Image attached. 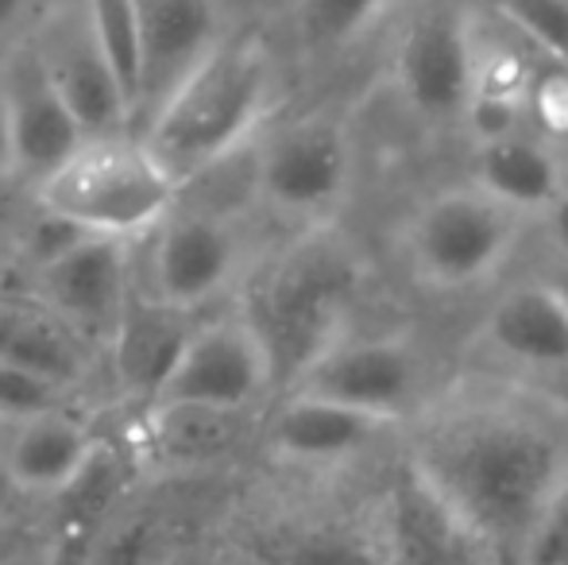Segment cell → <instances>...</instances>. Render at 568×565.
Instances as JSON below:
<instances>
[{
  "label": "cell",
  "instance_id": "7402d4cb",
  "mask_svg": "<svg viewBox=\"0 0 568 565\" xmlns=\"http://www.w3.org/2000/svg\"><path fill=\"white\" fill-rule=\"evenodd\" d=\"M98 349L36 294H0V364L74 395L93 376Z\"/></svg>",
  "mask_w": 568,
  "mask_h": 565
},
{
  "label": "cell",
  "instance_id": "ba28073f",
  "mask_svg": "<svg viewBox=\"0 0 568 565\" xmlns=\"http://www.w3.org/2000/svg\"><path fill=\"white\" fill-rule=\"evenodd\" d=\"M286 392H306L341 403L367 418L403 430L429 403L426 353L406 333H356L341 337L306 376Z\"/></svg>",
  "mask_w": 568,
  "mask_h": 565
},
{
  "label": "cell",
  "instance_id": "83f0119b",
  "mask_svg": "<svg viewBox=\"0 0 568 565\" xmlns=\"http://www.w3.org/2000/svg\"><path fill=\"white\" fill-rule=\"evenodd\" d=\"M59 403H67V392L12 369V364H0V423L4 426L20 423L28 415H39V411H51Z\"/></svg>",
  "mask_w": 568,
  "mask_h": 565
},
{
  "label": "cell",
  "instance_id": "4316f807",
  "mask_svg": "<svg viewBox=\"0 0 568 565\" xmlns=\"http://www.w3.org/2000/svg\"><path fill=\"white\" fill-rule=\"evenodd\" d=\"M491 12L541 62L568 70V0H491Z\"/></svg>",
  "mask_w": 568,
  "mask_h": 565
},
{
  "label": "cell",
  "instance_id": "603a6c76",
  "mask_svg": "<svg viewBox=\"0 0 568 565\" xmlns=\"http://www.w3.org/2000/svg\"><path fill=\"white\" fill-rule=\"evenodd\" d=\"M395 0H291V28L310 59H329L356 47Z\"/></svg>",
  "mask_w": 568,
  "mask_h": 565
},
{
  "label": "cell",
  "instance_id": "d590c367",
  "mask_svg": "<svg viewBox=\"0 0 568 565\" xmlns=\"http://www.w3.org/2000/svg\"><path fill=\"white\" fill-rule=\"evenodd\" d=\"M163 565H213V558H210V554H202V551H194V546H182V551L174 546V554Z\"/></svg>",
  "mask_w": 568,
  "mask_h": 565
},
{
  "label": "cell",
  "instance_id": "f546056e",
  "mask_svg": "<svg viewBox=\"0 0 568 565\" xmlns=\"http://www.w3.org/2000/svg\"><path fill=\"white\" fill-rule=\"evenodd\" d=\"M28 205H31V190L16 174H0V233L12 236Z\"/></svg>",
  "mask_w": 568,
  "mask_h": 565
},
{
  "label": "cell",
  "instance_id": "3957f363",
  "mask_svg": "<svg viewBox=\"0 0 568 565\" xmlns=\"http://www.w3.org/2000/svg\"><path fill=\"white\" fill-rule=\"evenodd\" d=\"M364 286V256L337 225L302 229L255 272L240 310L271 349L278 392L298 384L341 337H348Z\"/></svg>",
  "mask_w": 568,
  "mask_h": 565
},
{
  "label": "cell",
  "instance_id": "e0dca14e",
  "mask_svg": "<svg viewBox=\"0 0 568 565\" xmlns=\"http://www.w3.org/2000/svg\"><path fill=\"white\" fill-rule=\"evenodd\" d=\"M135 12L143 31V78L132 129L140 132L182 78L217 47L225 23L217 0H135Z\"/></svg>",
  "mask_w": 568,
  "mask_h": 565
},
{
  "label": "cell",
  "instance_id": "1f68e13d",
  "mask_svg": "<svg viewBox=\"0 0 568 565\" xmlns=\"http://www.w3.org/2000/svg\"><path fill=\"white\" fill-rule=\"evenodd\" d=\"M36 12H39V0H0V47L20 39Z\"/></svg>",
  "mask_w": 568,
  "mask_h": 565
},
{
  "label": "cell",
  "instance_id": "7a4b0ae2",
  "mask_svg": "<svg viewBox=\"0 0 568 565\" xmlns=\"http://www.w3.org/2000/svg\"><path fill=\"white\" fill-rule=\"evenodd\" d=\"M278 67L271 47L252 31H225L179 90L140 129L159 163L186 186L240 155L275 121Z\"/></svg>",
  "mask_w": 568,
  "mask_h": 565
},
{
  "label": "cell",
  "instance_id": "5bb4252c",
  "mask_svg": "<svg viewBox=\"0 0 568 565\" xmlns=\"http://www.w3.org/2000/svg\"><path fill=\"white\" fill-rule=\"evenodd\" d=\"M375 531L387 565H499L476 531L406 461H398L379 492Z\"/></svg>",
  "mask_w": 568,
  "mask_h": 565
},
{
  "label": "cell",
  "instance_id": "8fae6325",
  "mask_svg": "<svg viewBox=\"0 0 568 565\" xmlns=\"http://www.w3.org/2000/svg\"><path fill=\"white\" fill-rule=\"evenodd\" d=\"M135 244L140 241L93 233L82 236L74 249L28 275V294L51 306L70 330H78L105 356L128 314V302L140 286Z\"/></svg>",
  "mask_w": 568,
  "mask_h": 565
},
{
  "label": "cell",
  "instance_id": "e575fe53",
  "mask_svg": "<svg viewBox=\"0 0 568 565\" xmlns=\"http://www.w3.org/2000/svg\"><path fill=\"white\" fill-rule=\"evenodd\" d=\"M20 275H23V264H20V256H16L12 236L0 233V294H8V286L20 280Z\"/></svg>",
  "mask_w": 568,
  "mask_h": 565
},
{
  "label": "cell",
  "instance_id": "9a60e30c",
  "mask_svg": "<svg viewBox=\"0 0 568 565\" xmlns=\"http://www.w3.org/2000/svg\"><path fill=\"white\" fill-rule=\"evenodd\" d=\"M263 437L260 411L205 407V403H151L143 407L135 453L163 476H210Z\"/></svg>",
  "mask_w": 568,
  "mask_h": 565
},
{
  "label": "cell",
  "instance_id": "d6a6232c",
  "mask_svg": "<svg viewBox=\"0 0 568 565\" xmlns=\"http://www.w3.org/2000/svg\"><path fill=\"white\" fill-rule=\"evenodd\" d=\"M23 500H31L28 492L20 488V484L12 481V473H8L4 457H0V527H8V523L20 515V504Z\"/></svg>",
  "mask_w": 568,
  "mask_h": 565
},
{
  "label": "cell",
  "instance_id": "277c9868",
  "mask_svg": "<svg viewBox=\"0 0 568 565\" xmlns=\"http://www.w3.org/2000/svg\"><path fill=\"white\" fill-rule=\"evenodd\" d=\"M31 194L93 236L143 241L179 205L182 182L140 132L90 137Z\"/></svg>",
  "mask_w": 568,
  "mask_h": 565
},
{
  "label": "cell",
  "instance_id": "52a82bcc",
  "mask_svg": "<svg viewBox=\"0 0 568 565\" xmlns=\"http://www.w3.org/2000/svg\"><path fill=\"white\" fill-rule=\"evenodd\" d=\"M143 291L179 310H202L229 294L247 272V236L240 213L179 198L166 221L143 236Z\"/></svg>",
  "mask_w": 568,
  "mask_h": 565
},
{
  "label": "cell",
  "instance_id": "cb8c5ba5",
  "mask_svg": "<svg viewBox=\"0 0 568 565\" xmlns=\"http://www.w3.org/2000/svg\"><path fill=\"white\" fill-rule=\"evenodd\" d=\"M278 565H387V554H383L375 519L367 527L325 519L294 531Z\"/></svg>",
  "mask_w": 568,
  "mask_h": 565
},
{
  "label": "cell",
  "instance_id": "7c38bea8",
  "mask_svg": "<svg viewBox=\"0 0 568 565\" xmlns=\"http://www.w3.org/2000/svg\"><path fill=\"white\" fill-rule=\"evenodd\" d=\"M278 392L271 349L244 310L197 322L155 403H205V407L263 411Z\"/></svg>",
  "mask_w": 568,
  "mask_h": 565
},
{
  "label": "cell",
  "instance_id": "6da1fadb",
  "mask_svg": "<svg viewBox=\"0 0 568 565\" xmlns=\"http://www.w3.org/2000/svg\"><path fill=\"white\" fill-rule=\"evenodd\" d=\"M403 461L499 565H534L568 504V403L515 376H464L403 426Z\"/></svg>",
  "mask_w": 568,
  "mask_h": 565
},
{
  "label": "cell",
  "instance_id": "4dcf8cb0",
  "mask_svg": "<svg viewBox=\"0 0 568 565\" xmlns=\"http://www.w3.org/2000/svg\"><path fill=\"white\" fill-rule=\"evenodd\" d=\"M538 229H541V236H546L549 249H554L557 264L568 268V190L554 202V210L538 221Z\"/></svg>",
  "mask_w": 568,
  "mask_h": 565
},
{
  "label": "cell",
  "instance_id": "4fadbf2b",
  "mask_svg": "<svg viewBox=\"0 0 568 565\" xmlns=\"http://www.w3.org/2000/svg\"><path fill=\"white\" fill-rule=\"evenodd\" d=\"M0 82H4L8 117H12L16 179L28 190H36L90 137L59 93V85L51 82L47 67L39 62L28 31L8 47H0Z\"/></svg>",
  "mask_w": 568,
  "mask_h": 565
},
{
  "label": "cell",
  "instance_id": "f1b7e54d",
  "mask_svg": "<svg viewBox=\"0 0 568 565\" xmlns=\"http://www.w3.org/2000/svg\"><path fill=\"white\" fill-rule=\"evenodd\" d=\"M530 124L549 140H568V70L541 62L530 93Z\"/></svg>",
  "mask_w": 568,
  "mask_h": 565
},
{
  "label": "cell",
  "instance_id": "d4e9b609",
  "mask_svg": "<svg viewBox=\"0 0 568 565\" xmlns=\"http://www.w3.org/2000/svg\"><path fill=\"white\" fill-rule=\"evenodd\" d=\"M90 20L98 28V39L113 62L120 85L132 101V124H135V101H140V78H143V31L135 0H85Z\"/></svg>",
  "mask_w": 568,
  "mask_h": 565
},
{
  "label": "cell",
  "instance_id": "2e32d148",
  "mask_svg": "<svg viewBox=\"0 0 568 565\" xmlns=\"http://www.w3.org/2000/svg\"><path fill=\"white\" fill-rule=\"evenodd\" d=\"M390 434H403V430L306 392H283L271 415L263 418L267 453L298 468L352 465Z\"/></svg>",
  "mask_w": 568,
  "mask_h": 565
},
{
  "label": "cell",
  "instance_id": "44dd1931",
  "mask_svg": "<svg viewBox=\"0 0 568 565\" xmlns=\"http://www.w3.org/2000/svg\"><path fill=\"white\" fill-rule=\"evenodd\" d=\"M101 453V437L85 418H78L67 403L39 411L8 426L4 457L12 481L31 500H54L93 465Z\"/></svg>",
  "mask_w": 568,
  "mask_h": 565
},
{
  "label": "cell",
  "instance_id": "d6986e66",
  "mask_svg": "<svg viewBox=\"0 0 568 565\" xmlns=\"http://www.w3.org/2000/svg\"><path fill=\"white\" fill-rule=\"evenodd\" d=\"M468 182L538 225L568 190V159L534 124L471 137Z\"/></svg>",
  "mask_w": 568,
  "mask_h": 565
},
{
  "label": "cell",
  "instance_id": "836d02e7",
  "mask_svg": "<svg viewBox=\"0 0 568 565\" xmlns=\"http://www.w3.org/2000/svg\"><path fill=\"white\" fill-rule=\"evenodd\" d=\"M0 174H16V151H12V117H8L4 82H0Z\"/></svg>",
  "mask_w": 568,
  "mask_h": 565
},
{
  "label": "cell",
  "instance_id": "484cf974",
  "mask_svg": "<svg viewBox=\"0 0 568 565\" xmlns=\"http://www.w3.org/2000/svg\"><path fill=\"white\" fill-rule=\"evenodd\" d=\"M174 554L166 546L163 519L151 512H128L113 515L98 538H93L85 565H163Z\"/></svg>",
  "mask_w": 568,
  "mask_h": 565
},
{
  "label": "cell",
  "instance_id": "8d00e7d4",
  "mask_svg": "<svg viewBox=\"0 0 568 565\" xmlns=\"http://www.w3.org/2000/svg\"><path fill=\"white\" fill-rule=\"evenodd\" d=\"M546 283L554 286V291H557V299H561V302H565V310H568V268L557 264L554 272L546 275Z\"/></svg>",
  "mask_w": 568,
  "mask_h": 565
},
{
  "label": "cell",
  "instance_id": "9c48e42d",
  "mask_svg": "<svg viewBox=\"0 0 568 565\" xmlns=\"http://www.w3.org/2000/svg\"><path fill=\"white\" fill-rule=\"evenodd\" d=\"M471 16L456 4H426L406 20L390 54V82L403 105L429 129H464L471 109Z\"/></svg>",
  "mask_w": 568,
  "mask_h": 565
},
{
  "label": "cell",
  "instance_id": "8992f818",
  "mask_svg": "<svg viewBox=\"0 0 568 565\" xmlns=\"http://www.w3.org/2000/svg\"><path fill=\"white\" fill-rule=\"evenodd\" d=\"M255 202L306 229L337 225L356 186V137L337 113L271 121L252 148Z\"/></svg>",
  "mask_w": 568,
  "mask_h": 565
},
{
  "label": "cell",
  "instance_id": "5b68a950",
  "mask_svg": "<svg viewBox=\"0 0 568 565\" xmlns=\"http://www.w3.org/2000/svg\"><path fill=\"white\" fill-rule=\"evenodd\" d=\"M534 221L484 194L468 179L434 190L403 221V260L414 283L434 294H468L495 283Z\"/></svg>",
  "mask_w": 568,
  "mask_h": 565
},
{
  "label": "cell",
  "instance_id": "ac0fdd59",
  "mask_svg": "<svg viewBox=\"0 0 568 565\" xmlns=\"http://www.w3.org/2000/svg\"><path fill=\"white\" fill-rule=\"evenodd\" d=\"M476 341L515 372H568V310L546 275L503 286L479 317Z\"/></svg>",
  "mask_w": 568,
  "mask_h": 565
},
{
  "label": "cell",
  "instance_id": "30bf717a",
  "mask_svg": "<svg viewBox=\"0 0 568 565\" xmlns=\"http://www.w3.org/2000/svg\"><path fill=\"white\" fill-rule=\"evenodd\" d=\"M28 39L51 82L82 121L85 137L132 129V101L98 39L85 0H43L28 23Z\"/></svg>",
  "mask_w": 568,
  "mask_h": 565
},
{
  "label": "cell",
  "instance_id": "ffe728a7",
  "mask_svg": "<svg viewBox=\"0 0 568 565\" xmlns=\"http://www.w3.org/2000/svg\"><path fill=\"white\" fill-rule=\"evenodd\" d=\"M194 325V310H179L171 302L148 294L143 286H135L113 345L105 349L109 372H113L120 392L128 400L151 407L159 400V392H163V384L171 380Z\"/></svg>",
  "mask_w": 568,
  "mask_h": 565
}]
</instances>
